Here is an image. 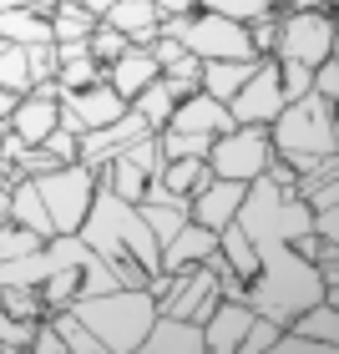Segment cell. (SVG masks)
Segmentation results:
<instances>
[{"mask_svg":"<svg viewBox=\"0 0 339 354\" xmlns=\"http://www.w3.org/2000/svg\"><path fill=\"white\" fill-rule=\"evenodd\" d=\"M218 253V233L213 228H203V223H183L167 243H163V268L167 273H177V268H192V263H208Z\"/></svg>","mask_w":339,"mask_h":354,"instance_id":"d6986e66","label":"cell"},{"mask_svg":"<svg viewBox=\"0 0 339 354\" xmlns=\"http://www.w3.org/2000/svg\"><path fill=\"white\" fill-rule=\"evenodd\" d=\"M309 207H339V177H329V183H319L309 198H304Z\"/></svg>","mask_w":339,"mask_h":354,"instance_id":"f6af8a7d","label":"cell"},{"mask_svg":"<svg viewBox=\"0 0 339 354\" xmlns=\"http://www.w3.org/2000/svg\"><path fill=\"white\" fill-rule=\"evenodd\" d=\"M268 147L284 157L294 172H314L319 162L339 157V127H334V102L319 91H304L268 122Z\"/></svg>","mask_w":339,"mask_h":354,"instance_id":"7a4b0ae2","label":"cell"},{"mask_svg":"<svg viewBox=\"0 0 339 354\" xmlns=\"http://www.w3.org/2000/svg\"><path fill=\"white\" fill-rule=\"evenodd\" d=\"M127 106H132V102H122V96L111 91L107 82L82 86V91H61V127L82 137V132H96V127L117 122Z\"/></svg>","mask_w":339,"mask_h":354,"instance_id":"30bf717a","label":"cell"},{"mask_svg":"<svg viewBox=\"0 0 339 354\" xmlns=\"http://www.w3.org/2000/svg\"><path fill=\"white\" fill-rule=\"evenodd\" d=\"M0 36H6V41H21V46L56 41V36H51V15H41V10H0Z\"/></svg>","mask_w":339,"mask_h":354,"instance_id":"7402d4cb","label":"cell"},{"mask_svg":"<svg viewBox=\"0 0 339 354\" xmlns=\"http://www.w3.org/2000/svg\"><path fill=\"white\" fill-rule=\"evenodd\" d=\"M0 91L26 96L30 91V71H26V46L0 36Z\"/></svg>","mask_w":339,"mask_h":354,"instance_id":"484cf974","label":"cell"},{"mask_svg":"<svg viewBox=\"0 0 339 354\" xmlns=\"http://www.w3.org/2000/svg\"><path fill=\"white\" fill-rule=\"evenodd\" d=\"M30 349L36 354H66V339H61V329L51 324V314L36 319V334H30Z\"/></svg>","mask_w":339,"mask_h":354,"instance_id":"f35d334b","label":"cell"},{"mask_svg":"<svg viewBox=\"0 0 339 354\" xmlns=\"http://www.w3.org/2000/svg\"><path fill=\"white\" fill-rule=\"evenodd\" d=\"M157 76H163V66H157L152 51H142V46H127L117 61H107V66H102V82L117 91L122 102H132V96H137L142 86H152Z\"/></svg>","mask_w":339,"mask_h":354,"instance_id":"2e32d148","label":"cell"},{"mask_svg":"<svg viewBox=\"0 0 339 354\" xmlns=\"http://www.w3.org/2000/svg\"><path fill=\"white\" fill-rule=\"evenodd\" d=\"M258 61H264V56H253V61H203V91H208V96H218V102L228 106V96L253 76Z\"/></svg>","mask_w":339,"mask_h":354,"instance_id":"44dd1931","label":"cell"},{"mask_svg":"<svg viewBox=\"0 0 339 354\" xmlns=\"http://www.w3.org/2000/svg\"><path fill=\"white\" fill-rule=\"evenodd\" d=\"M127 46H132V41H127L122 30L96 26V30H91V41H86V51H91V61H102V66H107V61H117V56L127 51Z\"/></svg>","mask_w":339,"mask_h":354,"instance_id":"d590c367","label":"cell"},{"mask_svg":"<svg viewBox=\"0 0 339 354\" xmlns=\"http://www.w3.org/2000/svg\"><path fill=\"white\" fill-rule=\"evenodd\" d=\"M279 319H268V314H253L248 319V329H244V339H238V354H268L273 339H279Z\"/></svg>","mask_w":339,"mask_h":354,"instance_id":"836d02e7","label":"cell"},{"mask_svg":"<svg viewBox=\"0 0 339 354\" xmlns=\"http://www.w3.org/2000/svg\"><path fill=\"white\" fill-rule=\"evenodd\" d=\"M244 192H248V183H233V177H213L208 187H198V192L187 198V218L218 233L223 223H233L238 203H244Z\"/></svg>","mask_w":339,"mask_h":354,"instance_id":"4fadbf2b","label":"cell"},{"mask_svg":"<svg viewBox=\"0 0 339 354\" xmlns=\"http://www.w3.org/2000/svg\"><path fill=\"white\" fill-rule=\"evenodd\" d=\"M51 324L61 329V339H66V354H102L96 334H91V329H86L71 309H51Z\"/></svg>","mask_w":339,"mask_h":354,"instance_id":"4dcf8cb0","label":"cell"},{"mask_svg":"<svg viewBox=\"0 0 339 354\" xmlns=\"http://www.w3.org/2000/svg\"><path fill=\"white\" fill-rule=\"evenodd\" d=\"M163 15H183V10H192V0H152Z\"/></svg>","mask_w":339,"mask_h":354,"instance_id":"bcb514c9","label":"cell"},{"mask_svg":"<svg viewBox=\"0 0 339 354\" xmlns=\"http://www.w3.org/2000/svg\"><path fill=\"white\" fill-rule=\"evenodd\" d=\"M147 51H152V61H157V66H172V61H177V56H183V41H172V36H167V30H157V36H152V46H147Z\"/></svg>","mask_w":339,"mask_h":354,"instance_id":"ee69618b","label":"cell"},{"mask_svg":"<svg viewBox=\"0 0 339 354\" xmlns=\"http://www.w3.org/2000/svg\"><path fill=\"white\" fill-rule=\"evenodd\" d=\"M157 147H163L167 162H172V157H208L213 137H203V132H177V127H157Z\"/></svg>","mask_w":339,"mask_h":354,"instance_id":"f1b7e54d","label":"cell"},{"mask_svg":"<svg viewBox=\"0 0 339 354\" xmlns=\"http://www.w3.org/2000/svg\"><path fill=\"white\" fill-rule=\"evenodd\" d=\"M102 26L86 6H76V0H56V10H51V36L56 41H86L91 30Z\"/></svg>","mask_w":339,"mask_h":354,"instance_id":"d4e9b609","label":"cell"},{"mask_svg":"<svg viewBox=\"0 0 339 354\" xmlns=\"http://www.w3.org/2000/svg\"><path fill=\"white\" fill-rule=\"evenodd\" d=\"M253 314L258 309H248L244 299H218V309L203 319V354H238V339Z\"/></svg>","mask_w":339,"mask_h":354,"instance_id":"9a60e30c","label":"cell"},{"mask_svg":"<svg viewBox=\"0 0 339 354\" xmlns=\"http://www.w3.org/2000/svg\"><path fill=\"white\" fill-rule=\"evenodd\" d=\"M10 106H15V96H10V91H0V132L10 127Z\"/></svg>","mask_w":339,"mask_h":354,"instance_id":"7dc6e473","label":"cell"},{"mask_svg":"<svg viewBox=\"0 0 339 354\" xmlns=\"http://www.w3.org/2000/svg\"><path fill=\"white\" fill-rule=\"evenodd\" d=\"M163 86L177 96V102H183V96H192V91L203 86V61L183 51V56L172 61V66H163Z\"/></svg>","mask_w":339,"mask_h":354,"instance_id":"f546056e","label":"cell"},{"mask_svg":"<svg viewBox=\"0 0 339 354\" xmlns=\"http://www.w3.org/2000/svg\"><path fill=\"white\" fill-rule=\"evenodd\" d=\"M137 354H203V324L177 319V314H157L142 334Z\"/></svg>","mask_w":339,"mask_h":354,"instance_id":"e0dca14e","label":"cell"},{"mask_svg":"<svg viewBox=\"0 0 339 354\" xmlns=\"http://www.w3.org/2000/svg\"><path fill=\"white\" fill-rule=\"evenodd\" d=\"M30 334H36V324H21V319H10L6 304H0V354H21V349H30Z\"/></svg>","mask_w":339,"mask_h":354,"instance_id":"8d00e7d4","label":"cell"},{"mask_svg":"<svg viewBox=\"0 0 339 354\" xmlns=\"http://www.w3.org/2000/svg\"><path fill=\"white\" fill-rule=\"evenodd\" d=\"M284 111V91H279V61L264 56L253 66V76L228 96V117L238 127H268Z\"/></svg>","mask_w":339,"mask_h":354,"instance_id":"9c48e42d","label":"cell"},{"mask_svg":"<svg viewBox=\"0 0 339 354\" xmlns=\"http://www.w3.org/2000/svg\"><path fill=\"white\" fill-rule=\"evenodd\" d=\"M66 309L96 334L102 354H137L142 334L157 319V304L147 288H107V294H76Z\"/></svg>","mask_w":339,"mask_h":354,"instance_id":"3957f363","label":"cell"},{"mask_svg":"<svg viewBox=\"0 0 339 354\" xmlns=\"http://www.w3.org/2000/svg\"><path fill=\"white\" fill-rule=\"evenodd\" d=\"M248 46H253V56H273V46H279V10L248 21Z\"/></svg>","mask_w":339,"mask_h":354,"instance_id":"74e56055","label":"cell"},{"mask_svg":"<svg viewBox=\"0 0 339 354\" xmlns=\"http://www.w3.org/2000/svg\"><path fill=\"white\" fill-rule=\"evenodd\" d=\"M314 213V238L319 243H339V207H309Z\"/></svg>","mask_w":339,"mask_h":354,"instance_id":"7bdbcfd3","label":"cell"},{"mask_svg":"<svg viewBox=\"0 0 339 354\" xmlns=\"http://www.w3.org/2000/svg\"><path fill=\"white\" fill-rule=\"evenodd\" d=\"M172 41H183L187 56L198 61H253V46H248V26L228 21V15H213V10H183V15H163V26Z\"/></svg>","mask_w":339,"mask_h":354,"instance_id":"277c9868","label":"cell"},{"mask_svg":"<svg viewBox=\"0 0 339 354\" xmlns=\"http://www.w3.org/2000/svg\"><path fill=\"white\" fill-rule=\"evenodd\" d=\"M192 6L213 10V15H228V21H238V26H248V21H258V15H273L284 0H192Z\"/></svg>","mask_w":339,"mask_h":354,"instance_id":"83f0119b","label":"cell"},{"mask_svg":"<svg viewBox=\"0 0 339 354\" xmlns=\"http://www.w3.org/2000/svg\"><path fill=\"white\" fill-rule=\"evenodd\" d=\"M172 106H177V96L163 86V76H157L152 86H142V91L132 96V111H137V117H147V127H152V132H157V127H167Z\"/></svg>","mask_w":339,"mask_h":354,"instance_id":"4316f807","label":"cell"},{"mask_svg":"<svg viewBox=\"0 0 339 354\" xmlns=\"http://www.w3.org/2000/svg\"><path fill=\"white\" fill-rule=\"evenodd\" d=\"M0 223H10V183H0Z\"/></svg>","mask_w":339,"mask_h":354,"instance_id":"c3c4849f","label":"cell"},{"mask_svg":"<svg viewBox=\"0 0 339 354\" xmlns=\"http://www.w3.org/2000/svg\"><path fill=\"white\" fill-rule=\"evenodd\" d=\"M41 243H46V238L30 233V228H21V223H0V263L26 259V253H36Z\"/></svg>","mask_w":339,"mask_h":354,"instance_id":"d6a6232c","label":"cell"},{"mask_svg":"<svg viewBox=\"0 0 339 354\" xmlns=\"http://www.w3.org/2000/svg\"><path fill=\"white\" fill-rule=\"evenodd\" d=\"M309 91H319L324 102H334V96H339V61H334V56L314 66V82H309Z\"/></svg>","mask_w":339,"mask_h":354,"instance_id":"60d3db41","label":"cell"},{"mask_svg":"<svg viewBox=\"0 0 339 354\" xmlns=\"http://www.w3.org/2000/svg\"><path fill=\"white\" fill-rule=\"evenodd\" d=\"M41 147H46V152H51V157H56V162H61V167H66V162H76V132H66V127H56V132H51V137H46V142H41Z\"/></svg>","mask_w":339,"mask_h":354,"instance_id":"b9f144b4","label":"cell"},{"mask_svg":"<svg viewBox=\"0 0 339 354\" xmlns=\"http://www.w3.org/2000/svg\"><path fill=\"white\" fill-rule=\"evenodd\" d=\"M268 127H233V132L213 137V147H208V172L213 177H233V183H253V177H264L268 167Z\"/></svg>","mask_w":339,"mask_h":354,"instance_id":"ba28073f","label":"cell"},{"mask_svg":"<svg viewBox=\"0 0 339 354\" xmlns=\"http://www.w3.org/2000/svg\"><path fill=\"white\" fill-rule=\"evenodd\" d=\"M208 183H213V172H208L203 157H172V162L163 167V187L177 192V198H192V192L208 187Z\"/></svg>","mask_w":339,"mask_h":354,"instance_id":"603a6c76","label":"cell"},{"mask_svg":"<svg viewBox=\"0 0 339 354\" xmlns=\"http://www.w3.org/2000/svg\"><path fill=\"white\" fill-rule=\"evenodd\" d=\"M142 132H152L147 117H137V111L127 106L117 122H107V127H96V132H82V137H76V162L91 167V172H102V167L111 162V157H117V152L127 147V142H137Z\"/></svg>","mask_w":339,"mask_h":354,"instance_id":"8fae6325","label":"cell"},{"mask_svg":"<svg viewBox=\"0 0 339 354\" xmlns=\"http://www.w3.org/2000/svg\"><path fill=\"white\" fill-rule=\"evenodd\" d=\"M137 213H142V223L152 228V238L157 243H167V238L187 223V198H167V203H137Z\"/></svg>","mask_w":339,"mask_h":354,"instance_id":"cb8c5ba5","label":"cell"},{"mask_svg":"<svg viewBox=\"0 0 339 354\" xmlns=\"http://www.w3.org/2000/svg\"><path fill=\"white\" fill-rule=\"evenodd\" d=\"M56 167H61V162H56L46 147H26L21 162H15V172H21V177H41V172H56Z\"/></svg>","mask_w":339,"mask_h":354,"instance_id":"ab89813d","label":"cell"},{"mask_svg":"<svg viewBox=\"0 0 339 354\" xmlns=\"http://www.w3.org/2000/svg\"><path fill=\"white\" fill-rule=\"evenodd\" d=\"M163 167H167V157H163V147H157V132H142L137 142H127V147L111 157V162L96 172V177H102V183L117 192V198H127V203H147L152 187L163 183Z\"/></svg>","mask_w":339,"mask_h":354,"instance_id":"8992f818","label":"cell"},{"mask_svg":"<svg viewBox=\"0 0 339 354\" xmlns=\"http://www.w3.org/2000/svg\"><path fill=\"white\" fill-rule=\"evenodd\" d=\"M76 6H86V10L96 15V21H102V15H107V6H111V0H76Z\"/></svg>","mask_w":339,"mask_h":354,"instance_id":"681fc988","label":"cell"},{"mask_svg":"<svg viewBox=\"0 0 339 354\" xmlns=\"http://www.w3.org/2000/svg\"><path fill=\"white\" fill-rule=\"evenodd\" d=\"M102 26L122 30L132 46H142V51H147L152 36H157V26H163V10H157L152 0H111L107 15H102Z\"/></svg>","mask_w":339,"mask_h":354,"instance_id":"ac0fdd59","label":"cell"},{"mask_svg":"<svg viewBox=\"0 0 339 354\" xmlns=\"http://www.w3.org/2000/svg\"><path fill=\"white\" fill-rule=\"evenodd\" d=\"M30 183H36L46 213H51V223H56V233H76V228L86 223L91 198H96V172H91V167L66 162V167H56V172L30 177Z\"/></svg>","mask_w":339,"mask_h":354,"instance_id":"5b68a950","label":"cell"},{"mask_svg":"<svg viewBox=\"0 0 339 354\" xmlns=\"http://www.w3.org/2000/svg\"><path fill=\"white\" fill-rule=\"evenodd\" d=\"M56 127H61V102H56V96H46V91L15 96V106H10V132L21 137L26 147H41Z\"/></svg>","mask_w":339,"mask_h":354,"instance_id":"7c38bea8","label":"cell"},{"mask_svg":"<svg viewBox=\"0 0 339 354\" xmlns=\"http://www.w3.org/2000/svg\"><path fill=\"white\" fill-rule=\"evenodd\" d=\"M319 6H324V10H334V0H319Z\"/></svg>","mask_w":339,"mask_h":354,"instance_id":"f907efd6","label":"cell"},{"mask_svg":"<svg viewBox=\"0 0 339 354\" xmlns=\"http://www.w3.org/2000/svg\"><path fill=\"white\" fill-rule=\"evenodd\" d=\"M76 238L111 268V279H117L122 288H147L152 273H163V243H157L152 228L142 223L137 203L117 198L102 177H96L91 213H86L82 228H76Z\"/></svg>","mask_w":339,"mask_h":354,"instance_id":"6da1fadb","label":"cell"},{"mask_svg":"<svg viewBox=\"0 0 339 354\" xmlns=\"http://www.w3.org/2000/svg\"><path fill=\"white\" fill-rule=\"evenodd\" d=\"M96 82H102V61H91L86 51L82 56H66L56 66V86L61 91H82V86H96Z\"/></svg>","mask_w":339,"mask_h":354,"instance_id":"1f68e13d","label":"cell"},{"mask_svg":"<svg viewBox=\"0 0 339 354\" xmlns=\"http://www.w3.org/2000/svg\"><path fill=\"white\" fill-rule=\"evenodd\" d=\"M334 51H339V30H334L329 10H279V46H273V56L299 61V66L314 71Z\"/></svg>","mask_w":339,"mask_h":354,"instance_id":"52a82bcc","label":"cell"},{"mask_svg":"<svg viewBox=\"0 0 339 354\" xmlns=\"http://www.w3.org/2000/svg\"><path fill=\"white\" fill-rule=\"evenodd\" d=\"M10 223H21V228L41 233V238H56V223L46 213V203H41V192H36L30 177H21V183L10 187Z\"/></svg>","mask_w":339,"mask_h":354,"instance_id":"ffe728a7","label":"cell"},{"mask_svg":"<svg viewBox=\"0 0 339 354\" xmlns=\"http://www.w3.org/2000/svg\"><path fill=\"white\" fill-rule=\"evenodd\" d=\"M167 127H177V132H203V137H223V132H233L238 122L228 117V106H223L218 96H208V91L198 86L192 96H183V102L172 106Z\"/></svg>","mask_w":339,"mask_h":354,"instance_id":"5bb4252c","label":"cell"},{"mask_svg":"<svg viewBox=\"0 0 339 354\" xmlns=\"http://www.w3.org/2000/svg\"><path fill=\"white\" fill-rule=\"evenodd\" d=\"M56 41H41V46H26V71H30V86L36 82H56Z\"/></svg>","mask_w":339,"mask_h":354,"instance_id":"e575fe53","label":"cell"}]
</instances>
